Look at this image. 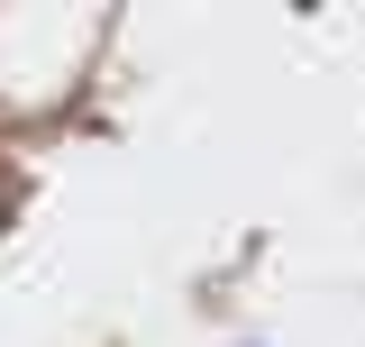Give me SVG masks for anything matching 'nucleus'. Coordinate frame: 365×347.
Masks as SVG:
<instances>
[]
</instances>
